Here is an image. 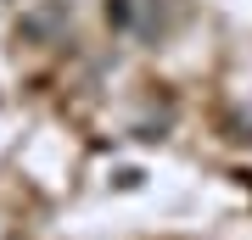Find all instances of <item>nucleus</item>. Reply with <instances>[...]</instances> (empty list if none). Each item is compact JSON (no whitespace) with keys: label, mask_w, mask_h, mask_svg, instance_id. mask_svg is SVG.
Here are the masks:
<instances>
[{"label":"nucleus","mask_w":252,"mask_h":240,"mask_svg":"<svg viewBox=\"0 0 252 240\" xmlns=\"http://www.w3.org/2000/svg\"><path fill=\"white\" fill-rule=\"evenodd\" d=\"M67 17H73V11L62 6V0H51V6H39V11H28V17L17 23V34H23V39H51L56 28H67Z\"/></svg>","instance_id":"1"},{"label":"nucleus","mask_w":252,"mask_h":240,"mask_svg":"<svg viewBox=\"0 0 252 240\" xmlns=\"http://www.w3.org/2000/svg\"><path fill=\"white\" fill-rule=\"evenodd\" d=\"M135 6H140V0H107V23H112V28H124V34H129V28H140Z\"/></svg>","instance_id":"2"},{"label":"nucleus","mask_w":252,"mask_h":240,"mask_svg":"<svg viewBox=\"0 0 252 240\" xmlns=\"http://www.w3.org/2000/svg\"><path fill=\"white\" fill-rule=\"evenodd\" d=\"M140 179H146L140 168H118V173H112V185H118V190H140Z\"/></svg>","instance_id":"3"}]
</instances>
